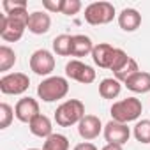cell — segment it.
I'll use <instances>...</instances> for the list:
<instances>
[{
  "label": "cell",
  "instance_id": "19",
  "mask_svg": "<svg viewBox=\"0 0 150 150\" xmlns=\"http://www.w3.org/2000/svg\"><path fill=\"white\" fill-rule=\"evenodd\" d=\"M71 46H72V35H69V34H60L53 39V51L58 57H69Z\"/></svg>",
  "mask_w": 150,
  "mask_h": 150
},
{
  "label": "cell",
  "instance_id": "23",
  "mask_svg": "<svg viewBox=\"0 0 150 150\" xmlns=\"http://www.w3.org/2000/svg\"><path fill=\"white\" fill-rule=\"evenodd\" d=\"M139 71V67H138V62L134 60V58H129L127 60V64L120 69V71H117L115 72V80H118V81H127L131 76H132V74H136Z\"/></svg>",
  "mask_w": 150,
  "mask_h": 150
},
{
  "label": "cell",
  "instance_id": "2",
  "mask_svg": "<svg viewBox=\"0 0 150 150\" xmlns=\"http://www.w3.org/2000/svg\"><path fill=\"white\" fill-rule=\"evenodd\" d=\"M69 92V81L62 76H50L42 80L37 87V96L44 103H55L67 96Z\"/></svg>",
  "mask_w": 150,
  "mask_h": 150
},
{
  "label": "cell",
  "instance_id": "8",
  "mask_svg": "<svg viewBox=\"0 0 150 150\" xmlns=\"http://www.w3.org/2000/svg\"><path fill=\"white\" fill-rule=\"evenodd\" d=\"M55 69V57L48 50H37L30 57V71L37 76H50Z\"/></svg>",
  "mask_w": 150,
  "mask_h": 150
},
{
  "label": "cell",
  "instance_id": "13",
  "mask_svg": "<svg viewBox=\"0 0 150 150\" xmlns=\"http://www.w3.org/2000/svg\"><path fill=\"white\" fill-rule=\"evenodd\" d=\"M50 27H51V18H50L48 13H44V11L30 13V18L27 21L28 32H32L35 35H42V34H46L50 30Z\"/></svg>",
  "mask_w": 150,
  "mask_h": 150
},
{
  "label": "cell",
  "instance_id": "4",
  "mask_svg": "<svg viewBox=\"0 0 150 150\" xmlns=\"http://www.w3.org/2000/svg\"><path fill=\"white\" fill-rule=\"evenodd\" d=\"M115 18V7L110 2H92L85 7V21L88 25H108Z\"/></svg>",
  "mask_w": 150,
  "mask_h": 150
},
{
  "label": "cell",
  "instance_id": "21",
  "mask_svg": "<svg viewBox=\"0 0 150 150\" xmlns=\"http://www.w3.org/2000/svg\"><path fill=\"white\" fill-rule=\"evenodd\" d=\"M14 64H16V53H14V50H11L9 46L2 44V46H0V71L7 72Z\"/></svg>",
  "mask_w": 150,
  "mask_h": 150
},
{
  "label": "cell",
  "instance_id": "20",
  "mask_svg": "<svg viewBox=\"0 0 150 150\" xmlns=\"http://www.w3.org/2000/svg\"><path fill=\"white\" fill-rule=\"evenodd\" d=\"M42 150H69V139H67V136H64V134L53 132L50 138L44 139Z\"/></svg>",
  "mask_w": 150,
  "mask_h": 150
},
{
  "label": "cell",
  "instance_id": "30",
  "mask_svg": "<svg viewBox=\"0 0 150 150\" xmlns=\"http://www.w3.org/2000/svg\"><path fill=\"white\" fill-rule=\"evenodd\" d=\"M28 150H42V148H28Z\"/></svg>",
  "mask_w": 150,
  "mask_h": 150
},
{
  "label": "cell",
  "instance_id": "6",
  "mask_svg": "<svg viewBox=\"0 0 150 150\" xmlns=\"http://www.w3.org/2000/svg\"><path fill=\"white\" fill-rule=\"evenodd\" d=\"M27 30V21L18 18H9L7 14H0V37L7 42H16L23 37Z\"/></svg>",
  "mask_w": 150,
  "mask_h": 150
},
{
  "label": "cell",
  "instance_id": "5",
  "mask_svg": "<svg viewBox=\"0 0 150 150\" xmlns=\"http://www.w3.org/2000/svg\"><path fill=\"white\" fill-rule=\"evenodd\" d=\"M30 78L25 72H11L0 78V92L6 96H21L28 90Z\"/></svg>",
  "mask_w": 150,
  "mask_h": 150
},
{
  "label": "cell",
  "instance_id": "25",
  "mask_svg": "<svg viewBox=\"0 0 150 150\" xmlns=\"http://www.w3.org/2000/svg\"><path fill=\"white\" fill-rule=\"evenodd\" d=\"M129 58H131V57H129L124 50L117 48V51H115V58H113V64H111V69H110V71H113V74H115L117 71H120V69L127 64Z\"/></svg>",
  "mask_w": 150,
  "mask_h": 150
},
{
  "label": "cell",
  "instance_id": "29",
  "mask_svg": "<svg viewBox=\"0 0 150 150\" xmlns=\"http://www.w3.org/2000/svg\"><path fill=\"white\" fill-rule=\"evenodd\" d=\"M103 150H124L122 145H115V143H106L103 146Z\"/></svg>",
  "mask_w": 150,
  "mask_h": 150
},
{
  "label": "cell",
  "instance_id": "22",
  "mask_svg": "<svg viewBox=\"0 0 150 150\" xmlns=\"http://www.w3.org/2000/svg\"><path fill=\"white\" fill-rule=\"evenodd\" d=\"M134 138L143 143V145H148L150 143V120H139L136 125H134Z\"/></svg>",
  "mask_w": 150,
  "mask_h": 150
},
{
  "label": "cell",
  "instance_id": "28",
  "mask_svg": "<svg viewBox=\"0 0 150 150\" xmlns=\"http://www.w3.org/2000/svg\"><path fill=\"white\" fill-rule=\"evenodd\" d=\"M72 150H97V146L94 143H90V141H83V143H78Z\"/></svg>",
  "mask_w": 150,
  "mask_h": 150
},
{
  "label": "cell",
  "instance_id": "15",
  "mask_svg": "<svg viewBox=\"0 0 150 150\" xmlns=\"http://www.w3.org/2000/svg\"><path fill=\"white\" fill-rule=\"evenodd\" d=\"M94 51V42L88 35H83V34H78V35H72V46H71V57H76V58H81V57H87V55H92Z\"/></svg>",
  "mask_w": 150,
  "mask_h": 150
},
{
  "label": "cell",
  "instance_id": "9",
  "mask_svg": "<svg viewBox=\"0 0 150 150\" xmlns=\"http://www.w3.org/2000/svg\"><path fill=\"white\" fill-rule=\"evenodd\" d=\"M103 132H104V139L108 143H115V145H124L131 138V129L127 127V124H120L115 120H110L104 125Z\"/></svg>",
  "mask_w": 150,
  "mask_h": 150
},
{
  "label": "cell",
  "instance_id": "7",
  "mask_svg": "<svg viewBox=\"0 0 150 150\" xmlns=\"http://www.w3.org/2000/svg\"><path fill=\"white\" fill-rule=\"evenodd\" d=\"M65 76L81 83V85H90L96 81V71H94V67L83 64L78 58H74V60L67 62V65H65Z\"/></svg>",
  "mask_w": 150,
  "mask_h": 150
},
{
  "label": "cell",
  "instance_id": "1",
  "mask_svg": "<svg viewBox=\"0 0 150 150\" xmlns=\"http://www.w3.org/2000/svg\"><path fill=\"white\" fill-rule=\"evenodd\" d=\"M85 117V104L80 99H69L62 103L55 111V122L60 127H71L80 124V120Z\"/></svg>",
  "mask_w": 150,
  "mask_h": 150
},
{
  "label": "cell",
  "instance_id": "14",
  "mask_svg": "<svg viewBox=\"0 0 150 150\" xmlns=\"http://www.w3.org/2000/svg\"><path fill=\"white\" fill-rule=\"evenodd\" d=\"M124 85L131 92H134V94H146V92H150V72L138 71L136 74H132V76Z\"/></svg>",
  "mask_w": 150,
  "mask_h": 150
},
{
  "label": "cell",
  "instance_id": "18",
  "mask_svg": "<svg viewBox=\"0 0 150 150\" xmlns=\"http://www.w3.org/2000/svg\"><path fill=\"white\" fill-rule=\"evenodd\" d=\"M122 92V83L115 78H104L99 83V96L103 99H115Z\"/></svg>",
  "mask_w": 150,
  "mask_h": 150
},
{
  "label": "cell",
  "instance_id": "27",
  "mask_svg": "<svg viewBox=\"0 0 150 150\" xmlns=\"http://www.w3.org/2000/svg\"><path fill=\"white\" fill-rule=\"evenodd\" d=\"M42 7L48 13H62L64 0H42Z\"/></svg>",
  "mask_w": 150,
  "mask_h": 150
},
{
  "label": "cell",
  "instance_id": "16",
  "mask_svg": "<svg viewBox=\"0 0 150 150\" xmlns=\"http://www.w3.org/2000/svg\"><path fill=\"white\" fill-rule=\"evenodd\" d=\"M118 25L124 32H134L141 25V14L132 7H125L118 14Z\"/></svg>",
  "mask_w": 150,
  "mask_h": 150
},
{
  "label": "cell",
  "instance_id": "3",
  "mask_svg": "<svg viewBox=\"0 0 150 150\" xmlns=\"http://www.w3.org/2000/svg\"><path fill=\"white\" fill-rule=\"evenodd\" d=\"M110 111H111V120L120 122V124H129L139 118L143 111V104L138 97H127V99L113 103Z\"/></svg>",
  "mask_w": 150,
  "mask_h": 150
},
{
  "label": "cell",
  "instance_id": "10",
  "mask_svg": "<svg viewBox=\"0 0 150 150\" xmlns=\"http://www.w3.org/2000/svg\"><path fill=\"white\" fill-rule=\"evenodd\" d=\"M37 115H39V103L32 97H23L14 106V117L23 124H30Z\"/></svg>",
  "mask_w": 150,
  "mask_h": 150
},
{
  "label": "cell",
  "instance_id": "24",
  "mask_svg": "<svg viewBox=\"0 0 150 150\" xmlns=\"http://www.w3.org/2000/svg\"><path fill=\"white\" fill-rule=\"evenodd\" d=\"M13 118H14V110L7 103H2L0 104V129H7Z\"/></svg>",
  "mask_w": 150,
  "mask_h": 150
},
{
  "label": "cell",
  "instance_id": "26",
  "mask_svg": "<svg viewBox=\"0 0 150 150\" xmlns=\"http://www.w3.org/2000/svg\"><path fill=\"white\" fill-rule=\"evenodd\" d=\"M83 4L80 0H64V7H62V14L65 16H74L81 11Z\"/></svg>",
  "mask_w": 150,
  "mask_h": 150
},
{
  "label": "cell",
  "instance_id": "11",
  "mask_svg": "<svg viewBox=\"0 0 150 150\" xmlns=\"http://www.w3.org/2000/svg\"><path fill=\"white\" fill-rule=\"evenodd\" d=\"M103 131H104V127L101 124V118L96 117V115H85L78 124V132L85 141L96 139Z\"/></svg>",
  "mask_w": 150,
  "mask_h": 150
},
{
  "label": "cell",
  "instance_id": "12",
  "mask_svg": "<svg viewBox=\"0 0 150 150\" xmlns=\"http://www.w3.org/2000/svg\"><path fill=\"white\" fill-rule=\"evenodd\" d=\"M115 51H117V48H113L111 44L99 42V44L94 46L92 58H94L96 65H99L103 69H111V64H113V58H115Z\"/></svg>",
  "mask_w": 150,
  "mask_h": 150
},
{
  "label": "cell",
  "instance_id": "17",
  "mask_svg": "<svg viewBox=\"0 0 150 150\" xmlns=\"http://www.w3.org/2000/svg\"><path fill=\"white\" fill-rule=\"evenodd\" d=\"M28 129H30V132L34 134V136H37V138H50L51 134H53V125H51V120L46 117V115H37L30 124H28Z\"/></svg>",
  "mask_w": 150,
  "mask_h": 150
}]
</instances>
